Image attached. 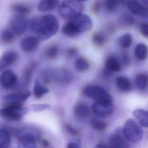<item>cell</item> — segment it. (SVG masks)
Segmentation results:
<instances>
[{
  "instance_id": "22",
  "label": "cell",
  "mask_w": 148,
  "mask_h": 148,
  "mask_svg": "<svg viewBox=\"0 0 148 148\" xmlns=\"http://www.w3.org/2000/svg\"><path fill=\"white\" fill-rule=\"evenodd\" d=\"M7 128L0 129V148H8L11 142V136Z\"/></svg>"
},
{
  "instance_id": "40",
  "label": "cell",
  "mask_w": 148,
  "mask_h": 148,
  "mask_svg": "<svg viewBox=\"0 0 148 148\" xmlns=\"http://www.w3.org/2000/svg\"><path fill=\"white\" fill-rule=\"evenodd\" d=\"M101 0H97L94 3L92 6V10L95 14H97L99 13L101 9Z\"/></svg>"
},
{
  "instance_id": "43",
  "label": "cell",
  "mask_w": 148,
  "mask_h": 148,
  "mask_svg": "<svg viewBox=\"0 0 148 148\" xmlns=\"http://www.w3.org/2000/svg\"><path fill=\"white\" fill-rule=\"evenodd\" d=\"M67 148H81L78 144L75 143H70L67 145Z\"/></svg>"
},
{
  "instance_id": "37",
  "label": "cell",
  "mask_w": 148,
  "mask_h": 148,
  "mask_svg": "<svg viewBox=\"0 0 148 148\" xmlns=\"http://www.w3.org/2000/svg\"><path fill=\"white\" fill-rule=\"evenodd\" d=\"M121 21L124 25L132 26L134 23L135 20L134 17L130 15H124L122 17Z\"/></svg>"
},
{
  "instance_id": "33",
  "label": "cell",
  "mask_w": 148,
  "mask_h": 148,
  "mask_svg": "<svg viewBox=\"0 0 148 148\" xmlns=\"http://www.w3.org/2000/svg\"><path fill=\"white\" fill-rule=\"evenodd\" d=\"M15 34L11 29H6L3 31L1 34V39L6 43L10 42L15 37Z\"/></svg>"
},
{
  "instance_id": "20",
  "label": "cell",
  "mask_w": 148,
  "mask_h": 148,
  "mask_svg": "<svg viewBox=\"0 0 148 148\" xmlns=\"http://www.w3.org/2000/svg\"><path fill=\"white\" fill-rule=\"evenodd\" d=\"M133 114L141 126L148 127V111L143 110H136L133 112Z\"/></svg>"
},
{
  "instance_id": "42",
  "label": "cell",
  "mask_w": 148,
  "mask_h": 148,
  "mask_svg": "<svg viewBox=\"0 0 148 148\" xmlns=\"http://www.w3.org/2000/svg\"><path fill=\"white\" fill-rule=\"evenodd\" d=\"M66 129L70 134L73 135H77L78 134L77 131L70 125H68V124L66 125Z\"/></svg>"
},
{
  "instance_id": "29",
  "label": "cell",
  "mask_w": 148,
  "mask_h": 148,
  "mask_svg": "<svg viewBox=\"0 0 148 148\" xmlns=\"http://www.w3.org/2000/svg\"><path fill=\"white\" fill-rule=\"evenodd\" d=\"M122 3V0H105L104 8L109 13H112L116 10L118 5Z\"/></svg>"
},
{
  "instance_id": "16",
  "label": "cell",
  "mask_w": 148,
  "mask_h": 148,
  "mask_svg": "<svg viewBox=\"0 0 148 148\" xmlns=\"http://www.w3.org/2000/svg\"><path fill=\"white\" fill-rule=\"evenodd\" d=\"M53 78L60 83L68 84L72 80V74L67 69H62L53 72Z\"/></svg>"
},
{
  "instance_id": "6",
  "label": "cell",
  "mask_w": 148,
  "mask_h": 148,
  "mask_svg": "<svg viewBox=\"0 0 148 148\" xmlns=\"http://www.w3.org/2000/svg\"><path fill=\"white\" fill-rule=\"evenodd\" d=\"M28 110L23 107H5L0 109V116L9 121H21Z\"/></svg>"
},
{
  "instance_id": "25",
  "label": "cell",
  "mask_w": 148,
  "mask_h": 148,
  "mask_svg": "<svg viewBox=\"0 0 148 148\" xmlns=\"http://www.w3.org/2000/svg\"><path fill=\"white\" fill-rule=\"evenodd\" d=\"M135 53L136 58L140 60H144L148 55L147 46L143 43L138 44L136 47Z\"/></svg>"
},
{
  "instance_id": "7",
  "label": "cell",
  "mask_w": 148,
  "mask_h": 148,
  "mask_svg": "<svg viewBox=\"0 0 148 148\" xmlns=\"http://www.w3.org/2000/svg\"><path fill=\"white\" fill-rule=\"evenodd\" d=\"M28 25V21L25 16L18 14L13 16L10 22V29L18 35L24 34L27 29Z\"/></svg>"
},
{
  "instance_id": "27",
  "label": "cell",
  "mask_w": 148,
  "mask_h": 148,
  "mask_svg": "<svg viewBox=\"0 0 148 148\" xmlns=\"http://www.w3.org/2000/svg\"><path fill=\"white\" fill-rule=\"evenodd\" d=\"M76 69L80 72H84L88 69L90 65L88 61L83 57H79L76 60L75 63Z\"/></svg>"
},
{
  "instance_id": "13",
  "label": "cell",
  "mask_w": 148,
  "mask_h": 148,
  "mask_svg": "<svg viewBox=\"0 0 148 148\" xmlns=\"http://www.w3.org/2000/svg\"><path fill=\"white\" fill-rule=\"evenodd\" d=\"M38 37L30 36L23 39L21 42V48L23 51L26 53H30L35 50L39 45Z\"/></svg>"
},
{
  "instance_id": "14",
  "label": "cell",
  "mask_w": 148,
  "mask_h": 148,
  "mask_svg": "<svg viewBox=\"0 0 148 148\" xmlns=\"http://www.w3.org/2000/svg\"><path fill=\"white\" fill-rule=\"evenodd\" d=\"M31 95V92L29 91H25L24 92L18 93L8 94L3 97V100L6 102L10 101L23 102L26 101Z\"/></svg>"
},
{
  "instance_id": "8",
  "label": "cell",
  "mask_w": 148,
  "mask_h": 148,
  "mask_svg": "<svg viewBox=\"0 0 148 148\" xmlns=\"http://www.w3.org/2000/svg\"><path fill=\"white\" fill-rule=\"evenodd\" d=\"M93 112L97 116L105 117L113 113V101H95L92 108Z\"/></svg>"
},
{
  "instance_id": "9",
  "label": "cell",
  "mask_w": 148,
  "mask_h": 148,
  "mask_svg": "<svg viewBox=\"0 0 148 148\" xmlns=\"http://www.w3.org/2000/svg\"><path fill=\"white\" fill-rule=\"evenodd\" d=\"M73 23L81 31L84 33L89 30L92 28V21L89 16L81 14L73 18L68 20Z\"/></svg>"
},
{
  "instance_id": "3",
  "label": "cell",
  "mask_w": 148,
  "mask_h": 148,
  "mask_svg": "<svg viewBox=\"0 0 148 148\" xmlns=\"http://www.w3.org/2000/svg\"><path fill=\"white\" fill-rule=\"evenodd\" d=\"M123 134L127 141L133 143L140 141L143 136V132L141 128L132 119H128L125 123Z\"/></svg>"
},
{
  "instance_id": "23",
  "label": "cell",
  "mask_w": 148,
  "mask_h": 148,
  "mask_svg": "<svg viewBox=\"0 0 148 148\" xmlns=\"http://www.w3.org/2000/svg\"><path fill=\"white\" fill-rule=\"evenodd\" d=\"M74 112L77 116L86 117L91 114V109L87 104L83 103H77L74 108Z\"/></svg>"
},
{
  "instance_id": "1",
  "label": "cell",
  "mask_w": 148,
  "mask_h": 148,
  "mask_svg": "<svg viewBox=\"0 0 148 148\" xmlns=\"http://www.w3.org/2000/svg\"><path fill=\"white\" fill-rule=\"evenodd\" d=\"M31 29L39 39L48 40L56 34L59 29V23L53 15L47 14L32 18L29 22Z\"/></svg>"
},
{
  "instance_id": "36",
  "label": "cell",
  "mask_w": 148,
  "mask_h": 148,
  "mask_svg": "<svg viewBox=\"0 0 148 148\" xmlns=\"http://www.w3.org/2000/svg\"><path fill=\"white\" fill-rule=\"evenodd\" d=\"M34 68V64H32L24 71L23 76V81H24V82L26 84L28 83L30 81Z\"/></svg>"
},
{
  "instance_id": "18",
  "label": "cell",
  "mask_w": 148,
  "mask_h": 148,
  "mask_svg": "<svg viewBox=\"0 0 148 148\" xmlns=\"http://www.w3.org/2000/svg\"><path fill=\"white\" fill-rule=\"evenodd\" d=\"M62 34L69 37H75L82 34L80 30L70 21H68L62 29Z\"/></svg>"
},
{
  "instance_id": "45",
  "label": "cell",
  "mask_w": 148,
  "mask_h": 148,
  "mask_svg": "<svg viewBox=\"0 0 148 148\" xmlns=\"http://www.w3.org/2000/svg\"><path fill=\"white\" fill-rule=\"evenodd\" d=\"M42 143H43V146H45V147H47V146L49 145L47 141L45 140H44L42 141Z\"/></svg>"
},
{
  "instance_id": "28",
  "label": "cell",
  "mask_w": 148,
  "mask_h": 148,
  "mask_svg": "<svg viewBox=\"0 0 148 148\" xmlns=\"http://www.w3.org/2000/svg\"><path fill=\"white\" fill-rule=\"evenodd\" d=\"M136 85L137 88L143 90L146 89L148 84V75L147 74H139L136 77Z\"/></svg>"
},
{
  "instance_id": "30",
  "label": "cell",
  "mask_w": 148,
  "mask_h": 148,
  "mask_svg": "<svg viewBox=\"0 0 148 148\" xmlns=\"http://www.w3.org/2000/svg\"><path fill=\"white\" fill-rule=\"evenodd\" d=\"M59 53V48L56 45H51L46 49L45 56L47 58L50 60L56 59Z\"/></svg>"
},
{
  "instance_id": "4",
  "label": "cell",
  "mask_w": 148,
  "mask_h": 148,
  "mask_svg": "<svg viewBox=\"0 0 148 148\" xmlns=\"http://www.w3.org/2000/svg\"><path fill=\"white\" fill-rule=\"evenodd\" d=\"M17 148H37L36 143L40 133L35 130H27L19 132Z\"/></svg>"
},
{
  "instance_id": "26",
  "label": "cell",
  "mask_w": 148,
  "mask_h": 148,
  "mask_svg": "<svg viewBox=\"0 0 148 148\" xmlns=\"http://www.w3.org/2000/svg\"><path fill=\"white\" fill-rule=\"evenodd\" d=\"M49 92V90L42 85L38 80H36L34 89V96L38 99L42 98Z\"/></svg>"
},
{
  "instance_id": "39",
  "label": "cell",
  "mask_w": 148,
  "mask_h": 148,
  "mask_svg": "<svg viewBox=\"0 0 148 148\" xmlns=\"http://www.w3.org/2000/svg\"><path fill=\"white\" fill-rule=\"evenodd\" d=\"M141 34L144 37L148 38V23H143L140 26Z\"/></svg>"
},
{
  "instance_id": "46",
  "label": "cell",
  "mask_w": 148,
  "mask_h": 148,
  "mask_svg": "<svg viewBox=\"0 0 148 148\" xmlns=\"http://www.w3.org/2000/svg\"><path fill=\"white\" fill-rule=\"evenodd\" d=\"M144 3L148 5V0H143Z\"/></svg>"
},
{
  "instance_id": "11",
  "label": "cell",
  "mask_w": 148,
  "mask_h": 148,
  "mask_svg": "<svg viewBox=\"0 0 148 148\" xmlns=\"http://www.w3.org/2000/svg\"><path fill=\"white\" fill-rule=\"evenodd\" d=\"M127 5L133 14L144 18H148V7L141 5L138 0H128Z\"/></svg>"
},
{
  "instance_id": "17",
  "label": "cell",
  "mask_w": 148,
  "mask_h": 148,
  "mask_svg": "<svg viewBox=\"0 0 148 148\" xmlns=\"http://www.w3.org/2000/svg\"><path fill=\"white\" fill-rule=\"evenodd\" d=\"M110 144L111 148H130L127 140L120 134H114L110 139Z\"/></svg>"
},
{
  "instance_id": "47",
  "label": "cell",
  "mask_w": 148,
  "mask_h": 148,
  "mask_svg": "<svg viewBox=\"0 0 148 148\" xmlns=\"http://www.w3.org/2000/svg\"><path fill=\"white\" fill-rule=\"evenodd\" d=\"M77 1L80 2H82L85 1H88V0H77Z\"/></svg>"
},
{
  "instance_id": "12",
  "label": "cell",
  "mask_w": 148,
  "mask_h": 148,
  "mask_svg": "<svg viewBox=\"0 0 148 148\" xmlns=\"http://www.w3.org/2000/svg\"><path fill=\"white\" fill-rule=\"evenodd\" d=\"M17 57V53L13 50L4 53L0 59V72L14 64L16 61Z\"/></svg>"
},
{
  "instance_id": "41",
  "label": "cell",
  "mask_w": 148,
  "mask_h": 148,
  "mask_svg": "<svg viewBox=\"0 0 148 148\" xmlns=\"http://www.w3.org/2000/svg\"><path fill=\"white\" fill-rule=\"evenodd\" d=\"M78 53V51L75 48H69L66 51V55L69 57H73L75 56Z\"/></svg>"
},
{
  "instance_id": "21",
  "label": "cell",
  "mask_w": 148,
  "mask_h": 148,
  "mask_svg": "<svg viewBox=\"0 0 148 148\" xmlns=\"http://www.w3.org/2000/svg\"><path fill=\"white\" fill-rule=\"evenodd\" d=\"M116 83L119 89L123 92H128L132 89V83L124 76H119L116 78Z\"/></svg>"
},
{
  "instance_id": "34",
  "label": "cell",
  "mask_w": 148,
  "mask_h": 148,
  "mask_svg": "<svg viewBox=\"0 0 148 148\" xmlns=\"http://www.w3.org/2000/svg\"><path fill=\"white\" fill-rule=\"evenodd\" d=\"M90 125L93 130L97 131H103L107 127V124L106 123L97 120L91 121Z\"/></svg>"
},
{
  "instance_id": "35",
  "label": "cell",
  "mask_w": 148,
  "mask_h": 148,
  "mask_svg": "<svg viewBox=\"0 0 148 148\" xmlns=\"http://www.w3.org/2000/svg\"><path fill=\"white\" fill-rule=\"evenodd\" d=\"M53 72L50 69H47L44 70L42 75V82L45 84H49L51 79L53 78Z\"/></svg>"
},
{
  "instance_id": "15",
  "label": "cell",
  "mask_w": 148,
  "mask_h": 148,
  "mask_svg": "<svg viewBox=\"0 0 148 148\" xmlns=\"http://www.w3.org/2000/svg\"><path fill=\"white\" fill-rule=\"evenodd\" d=\"M60 0H41L37 5V10L40 12L52 11L60 5Z\"/></svg>"
},
{
  "instance_id": "10",
  "label": "cell",
  "mask_w": 148,
  "mask_h": 148,
  "mask_svg": "<svg viewBox=\"0 0 148 148\" xmlns=\"http://www.w3.org/2000/svg\"><path fill=\"white\" fill-rule=\"evenodd\" d=\"M0 82L2 86L7 89H11L16 86L18 78L14 73L8 70L4 71L0 77Z\"/></svg>"
},
{
  "instance_id": "32",
  "label": "cell",
  "mask_w": 148,
  "mask_h": 148,
  "mask_svg": "<svg viewBox=\"0 0 148 148\" xmlns=\"http://www.w3.org/2000/svg\"><path fill=\"white\" fill-rule=\"evenodd\" d=\"M133 42V39L131 35L129 34H125L123 35L120 39L119 42L120 45L124 48L129 47Z\"/></svg>"
},
{
  "instance_id": "38",
  "label": "cell",
  "mask_w": 148,
  "mask_h": 148,
  "mask_svg": "<svg viewBox=\"0 0 148 148\" xmlns=\"http://www.w3.org/2000/svg\"><path fill=\"white\" fill-rule=\"evenodd\" d=\"M32 108L35 111H40L46 109H49L51 108L50 105L47 104H34L32 105Z\"/></svg>"
},
{
  "instance_id": "5",
  "label": "cell",
  "mask_w": 148,
  "mask_h": 148,
  "mask_svg": "<svg viewBox=\"0 0 148 148\" xmlns=\"http://www.w3.org/2000/svg\"><path fill=\"white\" fill-rule=\"evenodd\" d=\"M87 97L95 101H113V98L105 89L98 86H88L84 90Z\"/></svg>"
},
{
  "instance_id": "19",
  "label": "cell",
  "mask_w": 148,
  "mask_h": 148,
  "mask_svg": "<svg viewBox=\"0 0 148 148\" xmlns=\"http://www.w3.org/2000/svg\"><path fill=\"white\" fill-rule=\"evenodd\" d=\"M106 69L109 72H118L121 70V65L114 56H110L106 60L105 64Z\"/></svg>"
},
{
  "instance_id": "2",
  "label": "cell",
  "mask_w": 148,
  "mask_h": 148,
  "mask_svg": "<svg viewBox=\"0 0 148 148\" xmlns=\"http://www.w3.org/2000/svg\"><path fill=\"white\" fill-rule=\"evenodd\" d=\"M84 5L77 0H64L59 8L60 15L66 20H69L82 14Z\"/></svg>"
},
{
  "instance_id": "31",
  "label": "cell",
  "mask_w": 148,
  "mask_h": 148,
  "mask_svg": "<svg viewBox=\"0 0 148 148\" xmlns=\"http://www.w3.org/2000/svg\"><path fill=\"white\" fill-rule=\"evenodd\" d=\"M106 40V36L101 32H96L92 36V41L97 46L101 47L105 43Z\"/></svg>"
},
{
  "instance_id": "24",
  "label": "cell",
  "mask_w": 148,
  "mask_h": 148,
  "mask_svg": "<svg viewBox=\"0 0 148 148\" xmlns=\"http://www.w3.org/2000/svg\"><path fill=\"white\" fill-rule=\"evenodd\" d=\"M11 9L13 11L18 14L25 15L31 13L32 8L29 5L22 3H13L11 5Z\"/></svg>"
},
{
  "instance_id": "44",
  "label": "cell",
  "mask_w": 148,
  "mask_h": 148,
  "mask_svg": "<svg viewBox=\"0 0 148 148\" xmlns=\"http://www.w3.org/2000/svg\"><path fill=\"white\" fill-rule=\"evenodd\" d=\"M95 148H107V147L103 144H98L95 146Z\"/></svg>"
}]
</instances>
